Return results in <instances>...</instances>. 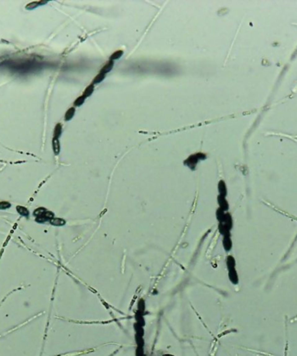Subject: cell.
Returning <instances> with one entry per match:
<instances>
[{"mask_svg":"<svg viewBox=\"0 0 297 356\" xmlns=\"http://www.w3.org/2000/svg\"><path fill=\"white\" fill-rule=\"evenodd\" d=\"M85 99H86V97H84V96H83V95L78 97V98L74 101L75 107H79V106L82 105L83 103H84V101H85Z\"/></svg>","mask_w":297,"mask_h":356,"instance_id":"cell-23","label":"cell"},{"mask_svg":"<svg viewBox=\"0 0 297 356\" xmlns=\"http://www.w3.org/2000/svg\"><path fill=\"white\" fill-rule=\"evenodd\" d=\"M135 323H136L137 325H139L141 326V327H144V326L146 324V321H145V319H144V315L135 313Z\"/></svg>","mask_w":297,"mask_h":356,"instance_id":"cell-12","label":"cell"},{"mask_svg":"<svg viewBox=\"0 0 297 356\" xmlns=\"http://www.w3.org/2000/svg\"><path fill=\"white\" fill-rule=\"evenodd\" d=\"M225 214H226V212L223 211V209H221L219 208L216 209V211H215V217H216V220L218 221V222H220L221 221L223 220Z\"/></svg>","mask_w":297,"mask_h":356,"instance_id":"cell-20","label":"cell"},{"mask_svg":"<svg viewBox=\"0 0 297 356\" xmlns=\"http://www.w3.org/2000/svg\"><path fill=\"white\" fill-rule=\"evenodd\" d=\"M1 65L5 66L7 69L11 70L12 72H18L20 74L33 72L35 70H38L42 69L43 64L34 61V60H10L8 62H5L4 64H1Z\"/></svg>","mask_w":297,"mask_h":356,"instance_id":"cell-1","label":"cell"},{"mask_svg":"<svg viewBox=\"0 0 297 356\" xmlns=\"http://www.w3.org/2000/svg\"><path fill=\"white\" fill-rule=\"evenodd\" d=\"M162 356H175V355L171 354H162Z\"/></svg>","mask_w":297,"mask_h":356,"instance_id":"cell-27","label":"cell"},{"mask_svg":"<svg viewBox=\"0 0 297 356\" xmlns=\"http://www.w3.org/2000/svg\"><path fill=\"white\" fill-rule=\"evenodd\" d=\"M134 330H135V334H136V335H140V336H143V337H144V333H145V331H144V327H141V326L137 325L136 323H134Z\"/></svg>","mask_w":297,"mask_h":356,"instance_id":"cell-17","label":"cell"},{"mask_svg":"<svg viewBox=\"0 0 297 356\" xmlns=\"http://www.w3.org/2000/svg\"><path fill=\"white\" fill-rule=\"evenodd\" d=\"M145 312H146V303H145L144 299L141 298L138 301V302H137V309H136V312L135 313L144 315Z\"/></svg>","mask_w":297,"mask_h":356,"instance_id":"cell-8","label":"cell"},{"mask_svg":"<svg viewBox=\"0 0 297 356\" xmlns=\"http://www.w3.org/2000/svg\"><path fill=\"white\" fill-rule=\"evenodd\" d=\"M94 89H95V86H94V84H90L88 87H86V89L83 90V96H84V97H89L91 96L92 94H93V91H94Z\"/></svg>","mask_w":297,"mask_h":356,"instance_id":"cell-13","label":"cell"},{"mask_svg":"<svg viewBox=\"0 0 297 356\" xmlns=\"http://www.w3.org/2000/svg\"><path fill=\"white\" fill-rule=\"evenodd\" d=\"M105 74H104V73H101V72H99L97 75L93 78V81H92V84H100V83H102L104 80L105 78Z\"/></svg>","mask_w":297,"mask_h":356,"instance_id":"cell-15","label":"cell"},{"mask_svg":"<svg viewBox=\"0 0 297 356\" xmlns=\"http://www.w3.org/2000/svg\"><path fill=\"white\" fill-rule=\"evenodd\" d=\"M144 356H146V355H145V354H144Z\"/></svg>","mask_w":297,"mask_h":356,"instance_id":"cell-28","label":"cell"},{"mask_svg":"<svg viewBox=\"0 0 297 356\" xmlns=\"http://www.w3.org/2000/svg\"><path fill=\"white\" fill-rule=\"evenodd\" d=\"M217 203H218V208L223 209L225 212H228L229 209V203L228 202L227 198L222 196H217Z\"/></svg>","mask_w":297,"mask_h":356,"instance_id":"cell-4","label":"cell"},{"mask_svg":"<svg viewBox=\"0 0 297 356\" xmlns=\"http://www.w3.org/2000/svg\"><path fill=\"white\" fill-rule=\"evenodd\" d=\"M50 223L52 225V226H56V227H62V226H64L66 224V221L63 218H59V217H54L53 219L51 220Z\"/></svg>","mask_w":297,"mask_h":356,"instance_id":"cell-10","label":"cell"},{"mask_svg":"<svg viewBox=\"0 0 297 356\" xmlns=\"http://www.w3.org/2000/svg\"><path fill=\"white\" fill-rule=\"evenodd\" d=\"M113 67H114V61L109 60V61L105 64L103 66V68L100 70V72L101 73H104V74L106 75L107 73H109V71H111V70L113 69Z\"/></svg>","mask_w":297,"mask_h":356,"instance_id":"cell-9","label":"cell"},{"mask_svg":"<svg viewBox=\"0 0 297 356\" xmlns=\"http://www.w3.org/2000/svg\"><path fill=\"white\" fill-rule=\"evenodd\" d=\"M204 159H206V155L199 152V153H197V154H194L192 156H188V158L184 161V164L187 165L189 169H195L198 162L201 161V160H204Z\"/></svg>","mask_w":297,"mask_h":356,"instance_id":"cell-2","label":"cell"},{"mask_svg":"<svg viewBox=\"0 0 297 356\" xmlns=\"http://www.w3.org/2000/svg\"><path fill=\"white\" fill-rule=\"evenodd\" d=\"M228 276L229 281L233 285H237L239 283V275H238V272H237L236 268L228 270Z\"/></svg>","mask_w":297,"mask_h":356,"instance_id":"cell-3","label":"cell"},{"mask_svg":"<svg viewBox=\"0 0 297 356\" xmlns=\"http://www.w3.org/2000/svg\"><path fill=\"white\" fill-rule=\"evenodd\" d=\"M144 355V347H136L135 349V356Z\"/></svg>","mask_w":297,"mask_h":356,"instance_id":"cell-26","label":"cell"},{"mask_svg":"<svg viewBox=\"0 0 297 356\" xmlns=\"http://www.w3.org/2000/svg\"><path fill=\"white\" fill-rule=\"evenodd\" d=\"M11 207V204L9 202H6V201H2L0 202V210H5V209H8Z\"/></svg>","mask_w":297,"mask_h":356,"instance_id":"cell-25","label":"cell"},{"mask_svg":"<svg viewBox=\"0 0 297 356\" xmlns=\"http://www.w3.org/2000/svg\"><path fill=\"white\" fill-rule=\"evenodd\" d=\"M52 146H53V151L55 155H58L60 152V143H59V141L57 138H53L52 141Z\"/></svg>","mask_w":297,"mask_h":356,"instance_id":"cell-14","label":"cell"},{"mask_svg":"<svg viewBox=\"0 0 297 356\" xmlns=\"http://www.w3.org/2000/svg\"><path fill=\"white\" fill-rule=\"evenodd\" d=\"M35 221L38 222V223H45V222H50V220H49L48 218L46 217V216H45V213H44V215H42V216L35 217Z\"/></svg>","mask_w":297,"mask_h":356,"instance_id":"cell-22","label":"cell"},{"mask_svg":"<svg viewBox=\"0 0 297 356\" xmlns=\"http://www.w3.org/2000/svg\"><path fill=\"white\" fill-rule=\"evenodd\" d=\"M16 209H17V212H18L20 216H24V217H26V218H28L29 216H30V211H29V209H28L27 208H25V207L17 206Z\"/></svg>","mask_w":297,"mask_h":356,"instance_id":"cell-11","label":"cell"},{"mask_svg":"<svg viewBox=\"0 0 297 356\" xmlns=\"http://www.w3.org/2000/svg\"><path fill=\"white\" fill-rule=\"evenodd\" d=\"M135 341L136 343V347H144V339L143 336H140V335H136L135 334Z\"/></svg>","mask_w":297,"mask_h":356,"instance_id":"cell-21","label":"cell"},{"mask_svg":"<svg viewBox=\"0 0 297 356\" xmlns=\"http://www.w3.org/2000/svg\"><path fill=\"white\" fill-rule=\"evenodd\" d=\"M222 243H223V248H224V250L226 251V252L231 251L232 248H233V242H232L231 239V235L223 236Z\"/></svg>","mask_w":297,"mask_h":356,"instance_id":"cell-5","label":"cell"},{"mask_svg":"<svg viewBox=\"0 0 297 356\" xmlns=\"http://www.w3.org/2000/svg\"><path fill=\"white\" fill-rule=\"evenodd\" d=\"M122 55H123V51H122V50H118V51H115L114 53H112V54H111V56L109 57V60H111V61L117 60V59H119L120 57H122Z\"/></svg>","mask_w":297,"mask_h":356,"instance_id":"cell-16","label":"cell"},{"mask_svg":"<svg viewBox=\"0 0 297 356\" xmlns=\"http://www.w3.org/2000/svg\"><path fill=\"white\" fill-rule=\"evenodd\" d=\"M75 112H76V110H75L74 107H71V108H70L69 110L66 111L65 116H64V119H65L66 121H70V119L74 116Z\"/></svg>","mask_w":297,"mask_h":356,"instance_id":"cell-18","label":"cell"},{"mask_svg":"<svg viewBox=\"0 0 297 356\" xmlns=\"http://www.w3.org/2000/svg\"><path fill=\"white\" fill-rule=\"evenodd\" d=\"M217 188H218L219 196H222L226 197V196H227V194H228V189H227V185H226V183H225V182H224V181H223V180L220 181V182H218V186H217Z\"/></svg>","mask_w":297,"mask_h":356,"instance_id":"cell-6","label":"cell"},{"mask_svg":"<svg viewBox=\"0 0 297 356\" xmlns=\"http://www.w3.org/2000/svg\"><path fill=\"white\" fill-rule=\"evenodd\" d=\"M47 210H48V209H46L44 208V207H39V208L36 209L35 210L33 211V216L38 217V216H42V215H44V213H45Z\"/></svg>","mask_w":297,"mask_h":356,"instance_id":"cell-19","label":"cell"},{"mask_svg":"<svg viewBox=\"0 0 297 356\" xmlns=\"http://www.w3.org/2000/svg\"><path fill=\"white\" fill-rule=\"evenodd\" d=\"M62 134V125L60 123L57 124V126L55 128V131H54V138H57L61 136Z\"/></svg>","mask_w":297,"mask_h":356,"instance_id":"cell-24","label":"cell"},{"mask_svg":"<svg viewBox=\"0 0 297 356\" xmlns=\"http://www.w3.org/2000/svg\"><path fill=\"white\" fill-rule=\"evenodd\" d=\"M226 267L228 270L236 268V261L235 257L231 255H228L226 258Z\"/></svg>","mask_w":297,"mask_h":356,"instance_id":"cell-7","label":"cell"}]
</instances>
